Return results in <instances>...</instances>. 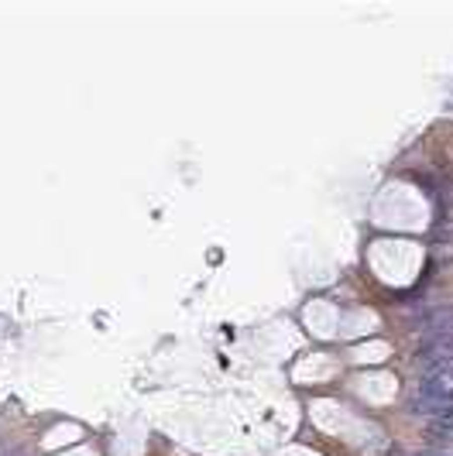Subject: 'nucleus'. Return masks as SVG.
Masks as SVG:
<instances>
[{"instance_id": "1", "label": "nucleus", "mask_w": 453, "mask_h": 456, "mask_svg": "<svg viewBox=\"0 0 453 456\" xmlns=\"http://www.w3.org/2000/svg\"><path fill=\"white\" fill-rule=\"evenodd\" d=\"M409 412L422 418H453V384L439 378H422L409 391Z\"/></svg>"}, {"instance_id": "2", "label": "nucleus", "mask_w": 453, "mask_h": 456, "mask_svg": "<svg viewBox=\"0 0 453 456\" xmlns=\"http://www.w3.org/2000/svg\"><path fill=\"white\" fill-rule=\"evenodd\" d=\"M415 329L422 340H453V305H433L415 316Z\"/></svg>"}, {"instance_id": "3", "label": "nucleus", "mask_w": 453, "mask_h": 456, "mask_svg": "<svg viewBox=\"0 0 453 456\" xmlns=\"http://www.w3.org/2000/svg\"><path fill=\"white\" fill-rule=\"evenodd\" d=\"M426 439H429L433 449H446V446H453V418H429Z\"/></svg>"}, {"instance_id": "4", "label": "nucleus", "mask_w": 453, "mask_h": 456, "mask_svg": "<svg viewBox=\"0 0 453 456\" xmlns=\"http://www.w3.org/2000/svg\"><path fill=\"white\" fill-rule=\"evenodd\" d=\"M422 456H453V453H446V449H429V453H422Z\"/></svg>"}, {"instance_id": "5", "label": "nucleus", "mask_w": 453, "mask_h": 456, "mask_svg": "<svg viewBox=\"0 0 453 456\" xmlns=\"http://www.w3.org/2000/svg\"><path fill=\"white\" fill-rule=\"evenodd\" d=\"M11 456H21V453H11Z\"/></svg>"}]
</instances>
